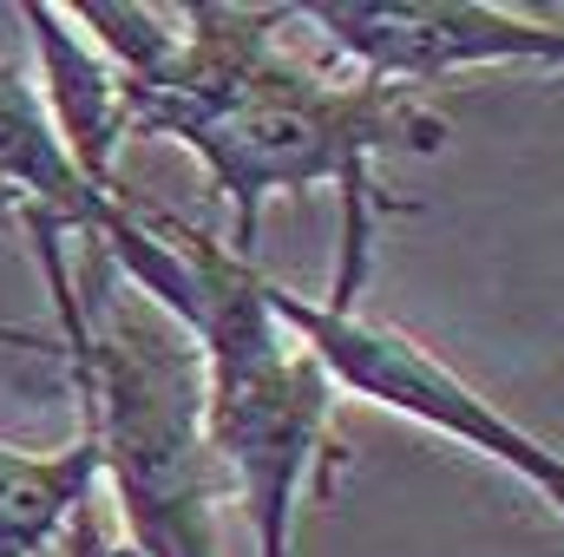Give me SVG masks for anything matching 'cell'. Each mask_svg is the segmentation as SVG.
Segmentation results:
<instances>
[{
    "mask_svg": "<svg viewBox=\"0 0 564 557\" xmlns=\"http://www.w3.org/2000/svg\"><path fill=\"white\" fill-rule=\"evenodd\" d=\"M79 33L112 59L126 99V139L184 144L210 190L230 204V250L257 263V230L270 197H302L335 184L341 190V270L328 302L361 308L381 197L375 164L401 151H440L446 119L408 86L381 79H322L276 46L289 7H224L191 0L119 7L79 0L66 7Z\"/></svg>",
    "mask_w": 564,
    "mask_h": 557,
    "instance_id": "6da1fadb",
    "label": "cell"
},
{
    "mask_svg": "<svg viewBox=\"0 0 564 557\" xmlns=\"http://www.w3.org/2000/svg\"><path fill=\"white\" fill-rule=\"evenodd\" d=\"M46 295L59 308V361L79 414L99 426V479L119 505V545L132 557H217V505L230 499L204 426V348L139 295L99 243H79L20 210Z\"/></svg>",
    "mask_w": 564,
    "mask_h": 557,
    "instance_id": "7a4b0ae2",
    "label": "cell"
},
{
    "mask_svg": "<svg viewBox=\"0 0 564 557\" xmlns=\"http://www.w3.org/2000/svg\"><path fill=\"white\" fill-rule=\"evenodd\" d=\"M197 295L184 328L204 348V426L257 557H295L302 485L328 452L335 381L270 308V276L224 237L184 230Z\"/></svg>",
    "mask_w": 564,
    "mask_h": 557,
    "instance_id": "3957f363",
    "label": "cell"
},
{
    "mask_svg": "<svg viewBox=\"0 0 564 557\" xmlns=\"http://www.w3.org/2000/svg\"><path fill=\"white\" fill-rule=\"evenodd\" d=\"M270 308L276 321L322 361V374L335 381V394L375 401L388 414L414 419L426 433L473 446L479 459L506 466L519 485H532L552 512L564 518V452L545 446L539 433H525L512 414H499L473 381H459L440 354H426L414 335L361 315V308H335V302H302L295 288L270 282Z\"/></svg>",
    "mask_w": 564,
    "mask_h": 557,
    "instance_id": "277c9868",
    "label": "cell"
},
{
    "mask_svg": "<svg viewBox=\"0 0 564 557\" xmlns=\"http://www.w3.org/2000/svg\"><path fill=\"white\" fill-rule=\"evenodd\" d=\"M289 20H308L361 79L421 92L433 79L545 66L564 73V20L486 7V0H302Z\"/></svg>",
    "mask_w": 564,
    "mask_h": 557,
    "instance_id": "5b68a950",
    "label": "cell"
},
{
    "mask_svg": "<svg viewBox=\"0 0 564 557\" xmlns=\"http://www.w3.org/2000/svg\"><path fill=\"white\" fill-rule=\"evenodd\" d=\"M0 197L13 210L53 217L66 237L99 243V250L132 223V204H139L132 190L112 197V190H99L79 171V157L66 151L46 99H40V86L13 59H0Z\"/></svg>",
    "mask_w": 564,
    "mask_h": 557,
    "instance_id": "8992f818",
    "label": "cell"
},
{
    "mask_svg": "<svg viewBox=\"0 0 564 557\" xmlns=\"http://www.w3.org/2000/svg\"><path fill=\"white\" fill-rule=\"evenodd\" d=\"M20 20L33 26L40 99H46V112H53V125H59L66 151L79 157V171H86L99 190L126 197V184H119V171H112V164H119V144H126V99H119V73H112V59L79 33V20H73L66 7L26 0Z\"/></svg>",
    "mask_w": 564,
    "mask_h": 557,
    "instance_id": "52a82bcc",
    "label": "cell"
},
{
    "mask_svg": "<svg viewBox=\"0 0 564 557\" xmlns=\"http://www.w3.org/2000/svg\"><path fill=\"white\" fill-rule=\"evenodd\" d=\"M99 492V426L79 414V433L53 452L0 439V557H46L66 545L79 505Z\"/></svg>",
    "mask_w": 564,
    "mask_h": 557,
    "instance_id": "ba28073f",
    "label": "cell"
},
{
    "mask_svg": "<svg viewBox=\"0 0 564 557\" xmlns=\"http://www.w3.org/2000/svg\"><path fill=\"white\" fill-rule=\"evenodd\" d=\"M66 557H119L112 532H106V505H99V492L79 505V518H73V532H66Z\"/></svg>",
    "mask_w": 564,
    "mask_h": 557,
    "instance_id": "9c48e42d",
    "label": "cell"
},
{
    "mask_svg": "<svg viewBox=\"0 0 564 557\" xmlns=\"http://www.w3.org/2000/svg\"><path fill=\"white\" fill-rule=\"evenodd\" d=\"M0 348H20V354H59V335H46V328H20V321H0Z\"/></svg>",
    "mask_w": 564,
    "mask_h": 557,
    "instance_id": "30bf717a",
    "label": "cell"
},
{
    "mask_svg": "<svg viewBox=\"0 0 564 557\" xmlns=\"http://www.w3.org/2000/svg\"><path fill=\"white\" fill-rule=\"evenodd\" d=\"M7 223H20V210H13V204L0 197V230H7Z\"/></svg>",
    "mask_w": 564,
    "mask_h": 557,
    "instance_id": "8fae6325",
    "label": "cell"
},
{
    "mask_svg": "<svg viewBox=\"0 0 564 557\" xmlns=\"http://www.w3.org/2000/svg\"><path fill=\"white\" fill-rule=\"evenodd\" d=\"M119 557H132V551H126V545H119Z\"/></svg>",
    "mask_w": 564,
    "mask_h": 557,
    "instance_id": "7c38bea8",
    "label": "cell"
}]
</instances>
